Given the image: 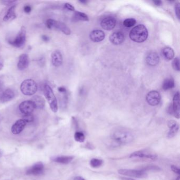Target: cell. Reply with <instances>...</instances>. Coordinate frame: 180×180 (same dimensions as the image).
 <instances>
[{
    "instance_id": "cell-4",
    "label": "cell",
    "mask_w": 180,
    "mask_h": 180,
    "mask_svg": "<svg viewBox=\"0 0 180 180\" xmlns=\"http://www.w3.org/2000/svg\"><path fill=\"white\" fill-rule=\"evenodd\" d=\"M37 83L34 80L28 79L24 80L20 86V90L22 93L25 96H32L37 91Z\"/></svg>"
},
{
    "instance_id": "cell-24",
    "label": "cell",
    "mask_w": 180,
    "mask_h": 180,
    "mask_svg": "<svg viewBox=\"0 0 180 180\" xmlns=\"http://www.w3.org/2000/svg\"><path fill=\"white\" fill-rule=\"evenodd\" d=\"M53 28L57 29L58 30L61 31V32H62L64 34L66 35H70L71 34V30L69 28H68L64 23L60 22L55 21Z\"/></svg>"
},
{
    "instance_id": "cell-3",
    "label": "cell",
    "mask_w": 180,
    "mask_h": 180,
    "mask_svg": "<svg viewBox=\"0 0 180 180\" xmlns=\"http://www.w3.org/2000/svg\"><path fill=\"white\" fill-rule=\"evenodd\" d=\"M43 92L49 103L50 109L53 113H57L58 110V103L52 88L48 85H46L44 86Z\"/></svg>"
},
{
    "instance_id": "cell-15",
    "label": "cell",
    "mask_w": 180,
    "mask_h": 180,
    "mask_svg": "<svg viewBox=\"0 0 180 180\" xmlns=\"http://www.w3.org/2000/svg\"><path fill=\"white\" fill-rule=\"evenodd\" d=\"M168 127L170 128V131L168 132L167 137L168 138H171L174 137L177 134L179 126L177 123L174 120H170L168 123Z\"/></svg>"
},
{
    "instance_id": "cell-10",
    "label": "cell",
    "mask_w": 180,
    "mask_h": 180,
    "mask_svg": "<svg viewBox=\"0 0 180 180\" xmlns=\"http://www.w3.org/2000/svg\"><path fill=\"white\" fill-rule=\"evenodd\" d=\"M131 158L138 157V158H145L151 160H155L157 158V156L155 154H153L146 151H138L133 153L129 156Z\"/></svg>"
},
{
    "instance_id": "cell-46",
    "label": "cell",
    "mask_w": 180,
    "mask_h": 180,
    "mask_svg": "<svg viewBox=\"0 0 180 180\" xmlns=\"http://www.w3.org/2000/svg\"><path fill=\"white\" fill-rule=\"evenodd\" d=\"M81 2H82V3H86V2H87V1H80Z\"/></svg>"
},
{
    "instance_id": "cell-5",
    "label": "cell",
    "mask_w": 180,
    "mask_h": 180,
    "mask_svg": "<svg viewBox=\"0 0 180 180\" xmlns=\"http://www.w3.org/2000/svg\"><path fill=\"white\" fill-rule=\"evenodd\" d=\"M26 41V29L25 27H22L15 39L10 41L9 43L16 48H21L25 45Z\"/></svg>"
},
{
    "instance_id": "cell-27",
    "label": "cell",
    "mask_w": 180,
    "mask_h": 180,
    "mask_svg": "<svg viewBox=\"0 0 180 180\" xmlns=\"http://www.w3.org/2000/svg\"><path fill=\"white\" fill-rule=\"evenodd\" d=\"M73 20L75 21H88L89 18L88 15L84 13L79 11H75L73 16Z\"/></svg>"
},
{
    "instance_id": "cell-26",
    "label": "cell",
    "mask_w": 180,
    "mask_h": 180,
    "mask_svg": "<svg viewBox=\"0 0 180 180\" xmlns=\"http://www.w3.org/2000/svg\"><path fill=\"white\" fill-rule=\"evenodd\" d=\"M175 86L174 80L172 77L168 78L164 81L163 83V89L164 90H168L169 89L173 88Z\"/></svg>"
},
{
    "instance_id": "cell-19",
    "label": "cell",
    "mask_w": 180,
    "mask_h": 180,
    "mask_svg": "<svg viewBox=\"0 0 180 180\" xmlns=\"http://www.w3.org/2000/svg\"><path fill=\"white\" fill-rule=\"evenodd\" d=\"M15 94L11 89H6L0 95V101L2 103H6L12 100Z\"/></svg>"
},
{
    "instance_id": "cell-44",
    "label": "cell",
    "mask_w": 180,
    "mask_h": 180,
    "mask_svg": "<svg viewBox=\"0 0 180 180\" xmlns=\"http://www.w3.org/2000/svg\"><path fill=\"white\" fill-rule=\"evenodd\" d=\"M122 179L123 180H133L132 179H130V178H127V177H122Z\"/></svg>"
},
{
    "instance_id": "cell-18",
    "label": "cell",
    "mask_w": 180,
    "mask_h": 180,
    "mask_svg": "<svg viewBox=\"0 0 180 180\" xmlns=\"http://www.w3.org/2000/svg\"><path fill=\"white\" fill-rule=\"evenodd\" d=\"M29 57L27 54L23 53L19 57L18 62V68L20 70H24L28 67L29 65Z\"/></svg>"
},
{
    "instance_id": "cell-42",
    "label": "cell",
    "mask_w": 180,
    "mask_h": 180,
    "mask_svg": "<svg viewBox=\"0 0 180 180\" xmlns=\"http://www.w3.org/2000/svg\"><path fill=\"white\" fill-rule=\"evenodd\" d=\"M3 66H4V64H3V59L0 55V70H1L3 69Z\"/></svg>"
},
{
    "instance_id": "cell-40",
    "label": "cell",
    "mask_w": 180,
    "mask_h": 180,
    "mask_svg": "<svg viewBox=\"0 0 180 180\" xmlns=\"http://www.w3.org/2000/svg\"><path fill=\"white\" fill-rule=\"evenodd\" d=\"M58 91L60 92H62V93H64L66 92V89L63 87H59L58 88Z\"/></svg>"
},
{
    "instance_id": "cell-39",
    "label": "cell",
    "mask_w": 180,
    "mask_h": 180,
    "mask_svg": "<svg viewBox=\"0 0 180 180\" xmlns=\"http://www.w3.org/2000/svg\"><path fill=\"white\" fill-rule=\"evenodd\" d=\"M42 39L43 41H44V42H48L49 41V38L48 37V36H47L46 35H42Z\"/></svg>"
},
{
    "instance_id": "cell-17",
    "label": "cell",
    "mask_w": 180,
    "mask_h": 180,
    "mask_svg": "<svg viewBox=\"0 0 180 180\" xmlns=\"http://www.w3.org/2000/svg\"><path fill=\"white\" fill-rule=\"evenodd\" d=\"M159 57L156 52L151 51L147 55L146 62L148 65L151 66H155L159 64Z\"/></svg>"
},
{
    "instance_id": "cell-37",
    "label": "cell",
    "mask_w": 180,
    "mask_h": 180,
    "mask_svg": "<svg viewBox=\"0 0 180 180\" xmlns=\"http://www.w3.org/2000/svg\"><path fill=\"white\" fill-rule=\"evenodd\" d=\"M15 1H10V0H5V1H2L1 2L3 3L4 5H10L12 4V3L15 2Z\"/></svg>"
},
{
    "instance_id": "cell-2",
    "label": "cell",
    "mask_w": 180,
    "mask_h": 180,
    "mask_svg": "<svg viewBox=\"0 0 180 180\" xmlns=\"http://www.w3.org/2000/svg\"><path fill=\"white\" fill-rule=\"evenodd\" d=\"M111 137L116 143L119 144L129 143L134 140V136L131 132L123 129L113 131Z\"/></svg>"
},
{
    "instance_id": "cell-45",
    "label": "cell",
    "mask_w": 180,
    "mask_h": 180,
    "mask_svg": "<svg viewBox=\"0 0 180 180\" xmlns=\"http://www.w3.org/2000/svg\"><path fill=\"white\" fill-rule=\"evenodd\" d=\"M3 151L2 150H0V159L2 157V156H3Z\"/></svg>"
},
{
    "instance_id": "cell-12",
    "label": "cell",
    "mask_w": 180,
    "mask_h": 180,
    "mask_svg": "<svg viewBox=\"0 0 180 180\" xmlns=\"http://www.w3.org/2000/svg\"><path fill=\"white\" fill-rule=\"evenodd\" d=\"M173 114L175 117L177 119L180 118V94L177 92L173 97V105H172Z\"/></svg>"
},
{
    "instance_id": "cell-9",
    "label": "cell",
    "mask_w": 180,
    "mask_h": 180,
    "mask_svg": "<svg viewBox=\"0 0 180 180\" xmlns=\"http://www.w3.org/2000/svg\"><path fill=\"white\" fill-rule=\"evenodd\" d=\"M44 168V165L42 162H37L28 168L26 171V174L28 175H39L42 174Z\"/></svg>"
},
{
    "instance_id": "cell-16",
    "label": "cell",
    "mask_w": 180,
    "mask_h": 180,
    "mask_svg": "<svg viewBox=\"0 0 180 180\" xmlns=\"http://www.w3.org/2000/svg\"><path fill=\"white\" fill-rule=\"evenodd\" d=\"M125 40L124 34L121 32H115L112 34L110 37V42L115 45L122 44Z\"/></svg>"
},
{
    "instance_id": "cell-25",
    "label": "cell",
    "mask_w": 180,
    "mask_h": 180,
    "mask_svg": "<svg viewBox=\"0 0 180 180\" xmlns=\"http://www.w3.org/2000/svg\"><path fill=\"white\" fill-rule=\"evenodd\" d=\"M16 6L13 5L11 6L9 9L8 10L6 14L4 16L3 20L4 21H9L14 20L16 18V15L15 14Z\"/></svg>"
},
{
    "instance_id": "cell-31",
    "label": "cell",
    "mask_w": 180,
    "mask_h": 180,
    "mask_svg": "<svg viewBox=\"0 0 180 180\" xmlns=\"http://www.w3.org/2000/svg\"><path fill=\"white\" fill-rule=\"evenodd\" d=\"M34 116L32 114H25L24 115V116L23 117L22 119L25 120V122L26 123H31L34 122Z\"/></svg>"
},
{
    "instance_id": "cell-43",
    "label": "cell",
    "mask_w": 180,
    "mask_h": 180,
    "mask_svg": "<svg viewBox=\"0 0 180 180\" xmlns=\"http://www.w3.org/2000/svg\"><path fill=\"white\" fill-rule=\"evenodd\" d=\"M73 180H85L83 177H75Z\"/></svg>"
},
{
    "instance_id": "cell-13",
    "label": "cell",
    "mask_w": 180,
    "mask_h": 180,
    "mask_svg": "<svg viewBox=\"0 0 180 180\" xmlns=\"http://www.w3.org/2000/svg\"><path fill=\"white\" fill-rule=\"evenodd\" d=\"M27 123L22 119H18L15 122L11 127V132L13 134L18 135L20 134L25 129Z\"/></svg>"
},
{
    "instance_id": "cell-32",
    "label": "cell",
    "mask_w": 180,
    "mask_h": 180,
    "mask_svg": "<svg viewBox=\"0 0 180 180\" xmlns=\"http://www.w3.org/2000/svg\"><path fill=\"white\" fill-rule=\"evenodd\" d=\"M172 66L174 70L179 71H180V60L178 57L174 58L173 61L172 62Z\"/></svg>"
},
{
    "instance_id": "cell-21",
    "label": "cell",
    "mask_w": 180,
    "mask_h": 180,
    "mask_svg": "<svg viewBox=\"0 0 180 180\" xmlns=\"http://www.w3.org/2000/svg\"><path fill=\"white\" fill-rule=\"evenodd\" d=\"M74 159L73 156H53L51 157V160L53 162L62 164H67L70 163Z\"/></svg>"
},
{
    "instance_id": "cell-7",
    "label": "cell",
    "mask_w": 180,
    "mask_h": 180,
    "mask_svg": "<svg viewBox=\"0 0 180 180\" xmlns=\"http://www.w3.org/2000/svg\"><path fill=\"white\" fill-rule=\"evenodd\" d=\"M161 96L159 92L156 90H152L149 92L146 97L147 103L151 106H155L160 103Z\"/></svg>"
},
{
    "instance_id": "cell-33",
    "label": "cell",
    "mask_w": 180,
    "mask_h": 180,
    "mask_svg": "<svg viewBox=\"0 0 180 180\" xmlns=\"http://www.w3.org/2000/svg\"><path fill=\"white\" fill-rule=\"evenodd\" d=\"M55 20H54L53 19H48L47 21H46V25L47 27V28L49 29H51L52 28H53V26L55 25Z\"/></svg>"
},
{
    "instance_id": "cell-6",
    "label": "cell",
    "mask_w": 180,
    "mask_h": 180,
    "mask_svg": "<svg viewBox=\"0 0 180 180\" xmlns=\"http://www.w3.org/2000/svg\"><path fill=\"white\" fill-rule=\"evenodd\" d=\"M119 174L136 178H144L147 175L145 171L144 170H136L129 169H120L118 171Z\"/></svg>"
},
{
    "instance_id": "cell-11",
    "label": "cell",
    "mask_w": 180,
    "mask_h": 180,
    "mask_svg": "<svg viewBox=\"0 0 180 180\" xmlns=\"http://www.w3.org/2000/svg\"><path fill=\"white\" fill-rule=\"evenodd\" d=\"M101 25V27L104 30H112L116 26V19L112 16H107L102 20Z\"/></svg>"
},
{
    "instance_id": "cell-14",
    "label": "cell",
    "mask_w": 180,
    "mask_h": 180,
    "mask_svg": "<svg viewBox=\"0 0 180 180\" xmlns=\"http://www.w3.org/2000/svg\"><path fill=\"white\" fill-rule=\"evenodd\" d=\"M63 58L61 52L56 50L51 54V62L53 66L55 67H60L62 64Z\"/></svg>"
},
{
    "instance_id": "cell-1",
    "label": "cell",
    "mask_w": 180,
    "mask_h": 180,
    "mask_svg": "<svg viewBox=\"0 0 180 180\" xmlns=\"http://www.w3.org/2000/svg\"><path fill=\"white\" fill-rule=\"evenodd\" d=\"M149 35L146 27L143 25H139L133 28L129 33V37L135 42L142 43L146 40Z\"/></svg>"
},
{
    "instance_id": "cell-35",
    "label": "cell",
    "mask_w": 180,
    "mask_h": 180,
    "mask_svg": "<svg viewBox=\"0 0 180 180\" xmlns=\"http://www.w3.org/2000/svg\"><path fill=\"white\" fill-rule=\"evenodd\" d=\"M171 170L173 171L175 173L177 174L178 175H180V170L179 168H177V166H175V165H171Z\"/></svg>"
},
{
    "instance_id": "cell-8",
    "label": "cell",
    "mask_w": 180,
    "mask_h": 180,
    "mask_svg": "<svg viewBox=\"0 0 180 180\" xmlns=\"http://www.w3.org/2000/svg\"><path fill=\"white\" fill-rule=\"evenodd\" d=\"M35 109V105L31 100L24 101L19 105V110L25 115L32 114Z\"/></svg>"
},
{
    "instance_id": "cell-22",
    "label": "cell",
    "mask_w": 180,
    "mask_h": 180,
    "mask_svg": "<svg viewBox=\"0 0 180 180\" xmlns=\"http://www.w3.org/2000/svg\"><path fill=\"white\" fill-rule=\"evenodd\" d=\"M162 54L163 58L167 61L172 60L174 57V50L171 47H166L163 48L162 51Z\"/></svg>"
},
{
    "instance_id": "cell-41",
    "label": "cell",
    "mask_w": 180,
    "mask_h": 180,
    "mask_svg": "<svg viewBox=\"0 0 180 180\" xmlns=\"http://www.w3.org/2000/svg\"><path fill=\"white\" fill-rule=\"evenodd\" d=\"M153 3L156 6H160L162 4V2L161 1H154Z\"/></svg>"
},
{
    "instance_id": "cell-38",
    "label": "cell",
    "mask_w": 180,
    "mask_h": 180,
    "mask_svg": "<svg viewBox=\"0 0 180 180\" xmlns=\"http://www.w3.org/2000/svg\"><path fill=\"white\" fill-rule=\"evenodd\" d=\"M24 11L27 13H29L31 11V8L29 5H25L24 7Z\"/></svg>"
},
{
    "instance_id": "cell-30",
    "label": "cell",
    "mask_w": 180,
    "mask_h": 180,
    "mask_svg": "<svg viewBox=\"0 0 180 180\" xmlns=\"http://www.w3.org/2000/svg\"><path fill=\"white\" fill-rule=\"evenodd\" d=\"M136 23V21L134 18H127L124 20V21L123 22V25L126 27L130 28L135 25Z\"/></svg>"
},
{
    "instance_id": "cell-34",
    "label": "cell",
    "mask_w": 180,
    "mask_h": 180,
    "mask_svg": "<svg viewBox=\"0 0 180 180\" xmlns=\"http://www.w3.org/2000/svg\"><path fill=\"white\" fill-rule=\"evenodd\" d=\"M175 14L177 16V18H179V20L180 19V3H177L175 4Z\"/></svg>"
},
{
    "instance_id": "cell-29",
    "label": "cell",
    "mask_w": 180,
    "mask_h": 180,
    "mask_svg": "<svg viewBox=\"0 0 180 180\" xmlns=\"http://www.w3.org/2000/svg\"><path fill=\"white\" fill-rule=\"evenodd\" d=\"M103 163V160L101 159H92L90 162V165L94 168L100 167Z\"/></svg>"
},
{
    "instance_id": "cell-20",
    "label": "cell",
    "mask_w": 180,
    "mask_h": 180,
    "mask_svg": "<svg viewBox=\"0 0 180 180\" xmlns=\"http://www.w3.org/2000/svg\"><path fill=\"white\" fill-rule=\"evenodd\" d=\"M89 36L90 39L93 42H99L104 40L105 37V34L103 31L96 30L91 32Z\"/></svg>"
},
{
    "instance_id": "cell-36",
    "label": "cell",
    "mask_w": 180,
    "mask_h": 180,
    "mask_svg": "<svg viewBox=\"0 0 180 180\" xmlns=\"http://www.w3.org/2000/svg\"><path fill=\"white\" fill-rule=\"evenodd\" d=\"M64 8L69 11H75V8L69 3H66L64 4Z\"/></svg>"
},
{
    "instance_id": "cell-28",
    "label": "cell",
    "mask_w": 180,
    "mask_h": 180,
    "mask_svg": "<svg viewBox=\"0 0 180 180\" xmlns=\"http://www.w3.org/2000/svg\"><path fill=\"white\" fill-rule=\"evenodd\" d=\"M74 138L76 142L83 143L85 140V135L82 131H76L74 135Z\"/></svg>"
},
{
    "instance_id": "cell-23",
    "label": "cell",
    "mask_w": 180,
    "mask_h": 180,
    "mask_svg": "<svg viewBox=\"0 0 180 180\" xmlns=\"http://www.w3.org/2000/svg\"><path fill=\"white\" fill-rule=\"evenodd\" d=\"M31 101H32L35 105L36 108L42 110L45 106V101L43 98L40 96L36 95L32 98Z\"/></svg>"
}]
</instances>
